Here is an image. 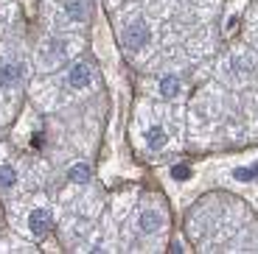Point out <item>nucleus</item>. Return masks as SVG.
I'll use <instances>...</instances> for the list:
<instances>
[{"label": "nucleus", "instance_id": "1", "mask_svg": "<svg viewBox=\"0 0 258 254\" xmlns=\"http://www.w3.org/2000/svg\"><path fill=\"white\" fill-rule=\"evenodd\" d=\"M149 26L146 23H132V26H126V34H123V42H126V48H132V51H138V48H143V45L149 42Z\"/></svg>", "mask_w": 258, "mask_h": 254}, {"label": "nucleus", "instance_id": "2", "mask_svg": "<svg viewBox=\"0 0 258 254\" xmlns=\"http://www.w3.org/2000/svg\"><path fill=\"white\" fill-rule=\"evenodd\" d=\"M51 223H53V218H51V212L48 210H34L31 215H28V229H31L37 237H42L51 229Z\"/></svg>", "mask_w": 258, "mask_h": 254}, {"label": "nucleus", "instance_id": "3", "mask_svg": "<svg viewBox=\"0 0 258 254\" xmlns=\"http://www.w3.org/2000/svg\"><path fill=\"white\" fill-rule=\"evenodd\" d=\"M90 78H93V70L87 67V64H73L71 67V73H68V81H71V87H76V89H84L87 84H90Z\"/></svg>", "mask_w": 258, "mask_h": 254}, {"label": "nucleus", "instance_id": "4", "mask_svg": "<svg viewBox=\"0 0 258 254\" xmlns=\"http://www.w3.org/2000/svg\"><path fill=\"white\" fill-rule=\"evenodd\" d=\"M23 78V67L20 64H3L0 67V87H14Z\"/></svg>", "mask_w": 258, "mask_h": 254}, {"label": "nucleus", "instance_id": "5", "mask_svg": "<svg viewBox=\"0 0 258 254\" xmlns=\"http://www.w3.org/2000/svg\"><path fill=\"white\" fill-rule=\"evenodd\" d=\"M166 140H168V134H166V129H160V126H152L146 132V146L152 148V151H160V148L166 146Z\"/></svg>", "mask_w": 258, "mask_h": 254}, {"label": "nucleus", "instance_id": "6", "mask_svg": "<svg viewBox=\"0 0 258 254\" xmlns=\"http://www.w3.org/2000/svg\"><path fill=\"white\" fill-rule=\"evenodd\" d=\"M138 223H141V232H146V235H152V232H157V226H160V215L157 212H152V210H146V212H141V218H138Z\"/></svg>", "mask_w": 258, "mask_h": 254}, {"label": "nucleus", "instance_id": "7", "mask_svg": "<svg viewBox=\"0 0 258 254\" xmlns=\"http://www.w3.org/2000/svg\"><path fill=\"white\" fill-rule=\"evenodd\" d=\"M160 92L166 98H174L177 92H180V81H177L174 76H166V78H160Z\"/></svg>", "mask_w": 258, "mask_h": 254}, {"label": "nucleus", "instance_id": "8", "mask_svg": "<svg viewBox=\"0 0 258 254\" xmlns=\"http://www.w3.org/2000/svg\"><path fill=\"white\" fill-rule=\"evenodd\" d=\"M68 179H71V182H79V184L90 182V168L87 165H73L71 171H68Z\"/></svg>", "mask_w": 258, "mask_h": 254}, {"label": "nucleus", "instance_id": "9", "mask_svg": "<svg viewBox=\"0 0 258 254\" xmlns=\"http://www.w3.org/2000/svg\"><path fill=\"white\" fill-rule=\"evenodd\" d=\"M17 182V173L12 165H0V187H12Z\"/></svg>", "mask_w": 258, "mask_h": 254}, {"label": "nucleus", "instance_id": "10", "mask_svg": "<svg viewBox=\"0 0 258 254\" xmlns=\"http://www.w3.org/2000/svg\"><path fill=\"white\" fill-rule=\"evenodd\" d=\"M68 14L76 20H84V6H82V0H71L68 3Z\"/></svg>", "mask_w": 258, "mask_h": 254}, {"label": "nucleus", "instance_id": "11", "mask_svg": "<svg viewBox=\"0 0 258 254\" xmlns=\"http://www.w3.org/2000/svg\"><path fill=\"white\" fill-rule=\"evenodd\" d=\"M171 176H174V179H188V176H191V168H188V165H174V168H171Z\"/></svg>", "mask_w": 258, "mask_h": 254}, {"label": "nucleus", "instance_id": "12", "mask_svg": "<svg viewBox=\"0 0 258 254\" xmlns=\"http://www.w3.org/2000/svg\"><path fill=\"white\" fill-rule=\"evenodd\" d=\"M255 173H252V168H239L236 171V179H252Z\"/></svg>", "mask_w": 258, "mask_h": 254}]
</instances>
